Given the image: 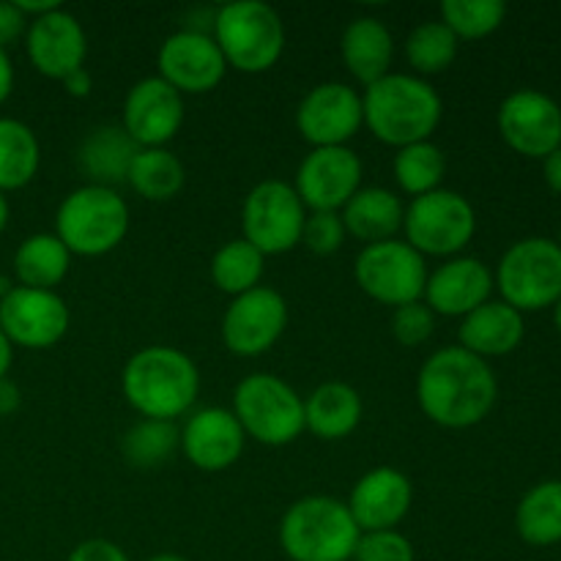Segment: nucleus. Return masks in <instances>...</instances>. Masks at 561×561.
<instances>
[{
    "label": "nucleus",
    "mask_w": 561,
    "mask_h": 561,
    "mask_svg": "<svg viewBox=\"0 0 561 561\" xmlns=\"http://www.w3.org/2000/svg\"><path fill=\"white\" fill-rule=\"evenodd\" d=\"M11 288H14V285H11V279H9V277H3V274H0V299H3V296L9 294Z\"/></svg>",
    "instance_id": "3c124183"
},
{
    "label": "nucleus",
    "mask_w": 561,
    "mask_h": 561,
    "mask_svg": "<svg viewBox=\"0 0 561 561\" xmlns=\"http://www.w3.org/2000/svg\"><path fill=\"white\" fill-rule=\"evenodd\" d=\"M507 16L502 0H444L442 22L455 33V38H485Z\"/></svg>",
    "instance_id": "c9c22d12"
},
{
    "label": "nucleus",
    "mask_w": 561,
    "mask_h": 561,
    "mask_svg": "<svg viewBox=\"0 0 561 561\" xmlns=\"http://www.w3.org/2000/svg\"><path fill=\"white\" fill-rule=\"evenodd\" d=\"M493 290V274L480 257H453L442 263L425 283V305L433 316L466 318L488 301Z\"/></svg>",
    "instance_id": "4be33fe9"
},
{
    "label": "nucleus",
    "mask_w": 561,
    "mask_h": 561,
    "mask_svg": "<svg viewBox=\"0 0 561 561\" xmlns=\"http://www.w3.org/2000/svg\"><path fill=\"white\" fill-rule=\"evenodd\" d=\"M362 531L348 504L334 496H305L279 524V546L290 561H351Z\"/></svg>",
    "instance_id": "20e7f679"
},
{
    "label": "nucleus",
    "mask_w": 561,
    "mask_h": 561,
    "mask_svg": "<svg viewBox=\"0 0 561 561\" xmlns=\"http://www.w3.org/2000/svg\"><path fill=\"white\" fill-rule=\"evenodd\" d=\"M559 247H561V244H559Z\"/></svg>",
    "instance_id": "864d4df0"
},
{
    "label": "nucleus",
    "mask_w": 561,
    "mask_h": 561,
    "mask_svg": "<svg viewBox=\"0 0 561 561\" xmlns=\"http://www.w3.org/2000/svg\"><path fill=\"white\" fill-rule=\"evenodd\" d=\"M126 230L129 206L110 186H80L64 197L55 214V236L71 255H107L126 239Z\"/></svg>",
    "instance_id": "39448f33"
},
{
    "label": "nucleus",
    "mask_w": 561,
    "mask_h": 561,
    "mask_svg": "<svg viewBox=\"0 0 561 561\" xmlns=\"http://www.w3.org/2000/svg\"><path fill=\"white\" fill-rule=\"evenodd\" d=\"M362 411L365 405L354 387L343 381L321 383L305 400V431L323 442H340L359 427Z\"/></svg>",
    "instance_id": "393cba45"
},
{
    "label": "nucleus",
    "mask_w": 561,
    "mask_h": 561,
    "mask_svg": "<svg viewBox=\"0 0 561 561\" xmlns=\"http://www.w3.org/2000/svg\"><path fill=\"white\" fill-rule=\"evenodd\" d=\"M542 173H546L548 186H551L553 192H559V195H561V148H557L551 157L542 159Z\"/></svg>",
    "instance_id": "49530a36"
},
{
    "label": "nucleus",
    "mask_w": 561,
    "mask_h": 561,
    "mask_svg": "<svg viewBox=\"0 0 561 561\" xmlns=\"http://www.w3.org/2000/svg\"><path fill=\"white\" fill-rule=\"evenodd\" d=\"M157 66L159 77L179 93L214 91L228 71L214 36L201 31H179L164 38Z\"/></svg>",
    "instance_id": "a211bd4d"
},
{
    "label": "nucleus",
    "mask_w": 561,
    "mask_h": 561,
    "mask_svg": "<svg viewBox=\"0 0 561 561\" xmlns=\"http://www.w3.org/2000/svg\"><path fill=\"white\" fill-rule=\"evenodd\" d=\"M181 447V431L175 422L142 420L121 442V453L137 469H157Z\"/></svg>",
    "instance_id": "72a5a7b5"
},
{
    "label": "nucleus",
    "mask_w": 561,
    "mask_h": 561,
    "mask_svg": "<svg viewBox=\"0 0 561 561\" xmlns=\"http://www.w3.org/2000/svg\"><path fill=\"white\" fill-rule=\"evenodd\" d=\"M42 164V148L27 124L0 118V192H14L31 184Z\"/></svg>",
    "instance_id": "c756f323"
},
{
    "label": "nucleus",
    "mask_w": 561,
    "mask_h": 561,
    "mask_svg": "<svg viewBox=\"0 0 561 561\" xmlns=\"http://www.w3.org/2000/svg\"><path fill=\"white\" fill-rule=\"evenodd\" d=\"M362 124V96L345 82H321L310 88L296 110V129L312 148L345 146Z\"/></svg>",
    "instance_id": "2eb2a0df"
},
{
    "label": "nucleus",
    "mask_w": 561,
    "mask_h": 561,
    "mask_svg": "<svg viewBox=\"0 0 561 561\" xmlns=\"http://www.w3.org/2000/svg\"><path fill=\"white\" fill-rule=\"evenodd\" d=\"M416 398L427 420L449 431H463L480 425L491 414L499 383L485 359L460 345H447L422 365Z\"/></svg>",
    "instance_id": "f257e3e1"
},
{
    "label": "nucleus",
    "mask_w": 561,
    "mask_h": 561,
    "mask_svg": "<svg viewBox=\"0 0 561 561\" xmlns=\"http://www.w3.org/2000/svg\"><path fill=\"white\" fill-rule=\"evenodd\" d=\"M455 55H458V38L442 20L422 22L405 38V58L420 75H442L453 66Z\"/></svg>",
    "instance_id": "f704fd0d"
},
{
    "label": "nucleus",
    "mask_w": 561,
    "mask_h": 561,
    "mask_svg": "<svg viewBox=\"0 0 561 561\" xmlns=\"http://www.w3.org/2000/svg\"><path fill=\"white\" fill-rule=\"evenodd\" d=\"M184 124V96L162 77H142L124 99V131L140 148H164Z\"/></svg>",
    "instance_id": "f3484780"
},
{
    "label": "nucleus",
    "mask_w": 561,
    "mask_h": 561,
    "mask_svg": "<svg viewBox=\"0 0 561 561\" xmlns=\"http://www.w3.org/2000/svg\"><path fill=\"white\" fill-rule=\"evenodd\" d=\"M27 16L14 5V0H0V47L14 44L27 31Z\"/></svg>",
    "instance_id": "a19ab883"
},
{
    "label": "nucleus",
    "mask_w": 561,
    "mask_h": 561,
    "mask_svg": "<svg viewBox=\"0 0 561 561\" xmlns=\"http://www.w3.org/2000/svg\"><path fill=\"white\" fill-rule=\"evenodd\" d=\"M5 225H9V201H5V195L0 192V233L5 230Z\"/></svg>",
    "instance_id": "09e8293b"
},
{
    "label": "nucleus",
    "mask_w": 561,
    "mask_h": 561,
    "mask_svg": "<svg viewBox=\"0 0 561 561\" xmlns=\"http://www.w3.org/2000/svg\"><path fill=\"white\" fill-rule=\"evenodd\" d=\"M307 208L296 190L285 181L268 179L250 190L241 211L244 241L261 255H283L301 241Z\"/></svg>",
    "instance_id": "9b49d317"
},
{
    "label": "nucleus",
    "mask_w": 561,
    "mask_h": 561,
    "mask_svg": "<svg viewBox=\"0 0 561 561\" xmlns=\"http://www.w3.org/2000/svg\"><path fill=\"white\" fill-rule=\"evenodd\" d=\"M233 414L247 436L266 447H285L305 433V400L272 373L247 376L236 387Z\"/></svg>",
    "instance_id": "0eeeda50"
},
{
    "label": "nucleus",
    "mask_w": 561,
    "mask_h": 561,
    "mask_svg": "<svg viewBox=\"0 0 561 561\" xmlns=\"http://www.w3.org/2000/svg\"><path fill=\"white\" fill-rule=\"evenodd\" d=\"M294 190L305 208L343 211L362 190V159L348 146L312 148L296 170Z\"/></svg>",
    "instance_id": "4468645a"
},
{
    "label": "nucleus",
    "mask_w": 561,
    "mask_h": 561,
    "mask_svg": "<svg viewBox=\"0 0 561 561\" xmlns=\"http://www.w3.org/2000/svg\"><path fill=\"white\" fill-rule=\"evenodd\" d=\"M524 340V316L504 301H485L460 323V348L480 359L513 354Z\"/></svg>",
    "instance_id": "5701e85b"
},
{
    "label": "nucleus",
    "mask_w": 561,
    "mask_h": 561,
    "mask_svg": "<svg viewBox=\"0 0 561 561\" xmlns=\"http://www.w3.org/2000/svg\"><path fill=\"white\" fill-rule=\"evenodd\" d=\"M351 561H414V546L409 537L394 529L365 531Z\"/></svg>",
    "instance_id": "e433bc0d"
},
{
    "label": "nucleus",
    "mask_w": 561,
    "mask_h": 561,
    "mask_svg": "<svg viewBox=\"0 0 561 561\" xmlns=\"http://www.w3.org/2000/svg\"><path fill=\"white\" fill-rule=\"evenodd\" d=\"M247 433L230 409H201L181 431V449L201 471H225L244 453Z\"/></svg>",
    "instance_id": "aec40b11"
},
{
    "label": "nucleus",
    "mask_w": 561,
    "mask_h": 561,
    "mask_svg": "<svg viewBox=\"0 0 561 561\" xmlns=\"http://www.w3.org/2000/svg\"><path fill=\"white\" fill-rule=\"evenodd\" d=\"M148 561H186V559L179 557V553H159V557H151Z\"/></svg>",
    "instance_id": "8fccbe9b"
},
{
    "label": "nucleus",
    "mask_w": 561,
    "mask_h": 561,
    "mask_svg": "<svg viewBox=\"0 0 561 561\" xmlns=\"http://www.w3.org/2000/svg\"><path fill=\"white\" fill-rule=\"evenodd\" d=\"M365 124L381 142L405 148L411 142L431 140L444 115L442 96L431 82L414 75L389 71L378 82L367 85L362 96Z\"/></svg>",
    "instance_id": "7ed1b4c3"
},
{
    "label": "nucleus",
    "mask_w": 561,
    "mask_h": 561,
    "mask_svg": "<svg viewBox=\"0 0 561 561\" xmlns=\"http://www.w3.org/2000/svg\"><path fill=\"white\" fill-rule=\"evenodd\" d=\"M25 47L38 75L49 80H64L85 64L88 38L75 14L55 9L27 22Z\"/></svg>",
    "instance_id": "6ab92c4d"
},
{
    "label": "nucleus",
    "mask_w": 561,
    "mask_h": 561,
    "mask_svg": "<svg viewBox=\"0 0 561 561\" xmlns=\"http://www.w3.org/2000/svg\"><path fill=\"white\" fill-rule=\"evenodd\" d=\"M11 362H14V345H11V340L0 329V378H9Z\"/></svg>",
    "instance_id": "de8ad7c7"
},
{
    "label": "nucleus",
    "mask_w": 561,
    "mask_h": 561,
    "mask_svg": "<svg viewBox=\"0 0 561 561\" xmlns=\"http://www.w3.org/2000/svg\"><path fill=\"white\" fill-rule=\"evenodd\" d=\"M11 88H14V66H11L9 53L0 47V104L11 96Z\"/></svg>",
    "instance_id": "a18cd8bd"
},
{
    "label": "nucleus",
    "mask_w": 561,
    "mask_h": 561,
    "mask_svg": "<svg viewBox=\"0 0 561 561\" xmlns=\"http://www.w3.org/2000/svg\"><path fill=\"white\" fill-rule=\"evenodd\" d=\"M214 42L225 64L244 75H261L285 49V25L277 11L261 0L225 3L214 20Z\"/></svg>",
    "instance_id": "423d86ee"
},
{
    "label": "nucleus",
    "mask_w": 561,
    "mask_h": 561,
    "mask_svg": "<svg viewBox=\"0 0 561 561\" xmlns=\"http://www.w3.org/2000/svg\"><path fill=\"white\" fill-rule=\"evenodd\" d=\"M137 151H140V146L126 135L124 126H99L82 140L77 162L85 170L91 184L113 190V184L126 181Z\"/></svg>",
    "instance_id": "bb28decb"
},
{
    "label": "nucleus",
    "mask_w": 561,
    "mask_h": 561,
    "mask_svg": "<svg viewBox=\"0 0 561 561\" xmlns=\"http://www.w3.org/2000/svg\"><path fill=\"white\" fill-rule=\"evenodd\" d=\"M14 5L27 16V20H36V16H44L49 14V11L60 9L55 0H14Z\"/></svg>",
    "instance_id": "c03bdc74"
},
{
    "label": "nucleus",
    "mask_w": 561,
    "mask_h": 561,
    "mask_svg": "<svg viewBox=\"0 0 561 561\" xmlns=\"http://www.w3.org/2000/svg\"><path fill=\"white\" fill-rule=\"evenodd\" d=\"M184 164L168 148H140L131 159L126 184L146 201L162 203L184 190Z\"/></svg>",
    "instance_id": "7c9ffc66"
},
{
    "label": "nucleus",
    "mask_w": 561,
    "mask_h": 561,
    "mask_svg": "<svg viewBox=\"0 0 561 561\" xmlns=\"http://www.w3.org/2000/svg\"><path fill=\"white\" fill-rule=\"evenodd\" d=\"M444 173H447V159H444L442 148L433 146L431 140L411 142L394 153V179L405 195L422 197L438 190Z\"/></svg>",
    "instance_id": "473e14b6"
},
{
    "label": "nucleus",
    "mask_w": 561,
    "mask_h": 561,
    "mask_svg": "<svg viewBox=\"0 0 561 561\" xmlns=\"http://www.w3.org/2000/svg\"><path fill=\"white\" fill-rule=\"evenodd\" d=\"M71 268V252L55 233H33L16 247L14 274L22 288L55 290Z\"/></svg>",
    "instance_id": "cd10ccee"
},
{
    "label": "nucleus",
    "mask_w": 561,
    "mask_h": 561,
    "mask_svg": "<svg viewBox=\"0 0 561 561\" xmlns=\"http://www.w3.org/2000/svg\"><path fill=\"white\" fill-rule=\"evenodd\" d=\"M0 329L11 345L22 348H53L69 329V307L55 290L14 285L0 299Z\"/></svg>",
    "instance_id": "ddd939ff"
},
{
    "label": "nucleus",
    "mask_w": 561,
    "mask_h": 561,
    "mask_svg": "<svg viewBox=\"0 0 561 561\" xmlns=\"http://www.w3.org/2000/svg\"><path fill=\"white\" fill-rule=\"evenodd\" d=\"M520 540L535 548L561 542V482L548 480L531 488L515 513Z\"/></svg>",
    "instance_id": "c85d7f7f"
},
{
    "label": "nucleus",
    "mask_w": 561,
    "mask_h": 561,
    "mask_svg": "<svg viewBox=\"0 0 561 561\" xmlns=\"http://www.w3.org/2000/svg\"><path fill=\"white\" fill-rule=\"evenodd\" d=\"M288 327V305L283 296L272 288L247 290L236 296L228 305L222 318L225 348L236 356H261L283 337Z\"/></svg>",
    "instance_id": "f8f14e48"
},
{
    "label": "nucleus",
    "mask_w": 561,
    "mask_h": 561,
    "mask_svg": "<svg viewBox=\"0 0 561 561\" xmlns=\"http://www.w3.org/2000/svg\"><path fill=\"white\" fill-rule=\"evenodd\" d=\"M64 88L66 91L71 93V96H88V93H91V88H93V80H91V75H88L85 71V66H82V69H77V71H71L69 77H64Z\"/></svg>",
    "instance_id": "37998d69"
},
{
    "label": "nucleus",
    "mask_w": 561,
    "mask_h": 561,
    "mask_svg": "<svg viewBox=\"0 0 561 561\" xmlns=\"http://www.w3.org/2000/svg\"><path fill=\"white\" fill-rule=\"evenodd\" d=\"M433 329H436V316L431 312V307L425 301H411L394 310L392 316V334L398 337L400 345L405 348H414L431 340Z\"/></svg>",
    "instance_id": "58836bf2"
},
{
    "label": "nucleus",
    "mask_w": 561,
    "mask_h": 561,
    "mask_svg": "<svg viewBox=\"0 0 561 561\" xmlns=\"http://www.w3.org/2000/svg\"><path fill=\"white\" fill-rule=\"evenodd\" d=\"M66 561H129V557L115 542L93 537V540L80 542Z\"/></svg>",
    "instance_id": "ea45409f"
},
{
    "label": "nucleus",
    "mask_w": 561,
    "mask_h": 561,
    "mask_svg": "<svg viewBox=\"0 0 561 561\" xmlns=\"http://www.w3.org/2000/svg\"><path fill=\"white\" fill-rule=\"evenodd\" d=\"M425 257L409 244V241H378L365 244V250L356 255L354 277L356 285L365 290L370 299L389 307H403L411 301H420L427 283Z\"/></svg>",
    "instance_id": "9d476101"
},
{
    "label": "nucleus",
    "mask_w": 561,
    "mask_h": 561,
    "mask_svg": "<svg viewBox=\"0 0 561 561\" xmlns=\"http://www.w3.org/2000/svg\"><path fill=\"white\" fill-rule=\"evenodd\" d=\"M345 66L362 85H373L389 75L394 55V38L389 27L376 16H356L348 22L340 42Z\"/></svg>",
    "instance_id": "b1692460"
},
{
    "label": "nucleus",
    "mask_w": 561,
    "mask_h": 561,
    "mask_svg": "<svg viewBox=\"0 0 561 561\" xmlns=\"http://www.w3.org/2000/svg\"><path fill=\"white\" fill-rule=\"evenodd\" d=\"M22 405L20 387L11 378H0V416H11Z\"/></svg>",
    "instance_id": "79ce46f5"
},
{
    "label": "nucleus",
    "mask_w": 561,
    "mask_h": 561,
    "mask_svg": "<svg viewBox=\"0 0 561 561\" xmlns=\"http://www.w3.org/2000/svg\"><path fill=\"white\" fill-rule=\"evenodd\" d=\"M504 305L535 312L561 296V247L551 239H524L504 252L496 272Z\"/></svg>",
    "instance_id": "1a4fd4ad"
},
{
    "label": "nucleus",
    "mask_w": 561,
    "mask_h": 561,
    "mask_svg": "<svg viewBox=\"0 0 561 561\" xmlns=\"http://www.w3.org/2000/svg\"><path fill=\"white\" fill-rule=\"evenodd\" d=\"M499 131L513 151L546 159L561 148V107L542 91H515L499 107Z\"/></svg>",
    "instance_id": "dca6fc26"
},
{
    "label": "nucleus",
    "mask_w": 561,
    "mask_h": 561,
    "mask_svg": "<svg viewBox=\"0 0 561 561\" xmlns=\"http://www.w3.org/2000/svg\"><path fill=\"white\" fill-rule=\"evenodd\" d=\"M405 241L425 255H458L477 233L474 206L453 190H433L414 197L403 214Z\"/></svg>",
    "instance_id": "6e6552de"
},
{
    "label": "nucleus",
    "mask_w": 561,
    "mask_h": 561,
    "mask_svg": "<svg viewBox=\"0 0 561 561\" xmlns=\"http://www.w3.org/2000/svg\"><path fill=\"white\" fill-rule=\"evenodd\" d=\"M414 502L411 480L398 469H373L354 485L348 499V513L359 531H389L409 515Z\"/></svg>",
    "instance_id": "412c9836"
},
{
    "label": "nucleus",
    "mask_w": 561,
    "mask_h": 561,
    "mask_svg": "<svg viewBox=\"0 0 561 561\" xmlns=\"http://www.w3.org/2000/svg\"><path fill=\"white\" fill-rule=\"evenodd\" d=\"M403 203L394 192L383 186H362L354 197L343 206V225L345 233L365 244H378V241L394 239L403 228Z\"/></svg>",
    "instance_id": "a878e982"
},
{
    "label": "nucleus",
    "mask_w": 561,
    "mask_h": 561,
    "mask_svg": "<svg viewBox=\"0 0 561 561\" xmlns=\"http://www.w3.org/2000/svg\"><path fill=\"white\" fill-rule=\"evenodd\" d=\"M266 266V255L255 250L250 241L233 239L225 247H219L211 257V279L219 290L236 296L257 288Z\"/></svg>",
    "instance_id": "2f4dec72"
},
{
    "label": "nucleus",
    "mask_w": 561,
    "mask_h": 561,
    "mask_svg": "<svg viewBox=\"0 0 561 561\" xmlns=\"http://www.w3.org/2000/svg\"><path fill=\"white\" fill-rule=\"evenodd\" d=\"M553 318H557V329L561 332V296H559V301H557V310H553Z\"/></svg>",
    "instance_id": "603ef678"
},
{
    "label": "nucleus",
    "mask_w": 561,
    "mask_h": 561,
    "mask_svg": "<svg viewBox=\"0 0 561 561\" xmlns=\"http://www.w3.org/2000/svg\"><path fill=\"white\" fill-rule=\"evenodd\" d=\"M301 241L316 255H332V252H337L345 241V225L340 211H312L305 219Z\"/></svg>",
    "instance_id": "4c0bfd02"
},
{
    "label": "nucleus",
    "mask_w": 561,
    "mask_h": 561,
    "mask_svg": "<svg viewBox=\"0 0 561 561\" xmlns=\"http://www.w3.org/2000/svg\"><path fill=\"white\" fill-rule=\"evenodd\" d=\"M121 387L142 420L173 422L197 400L201 373L184 351L173 345H148L126 362Z\"/></svg>",
    "instance_id": "f03ea898"
}]
</instances>
